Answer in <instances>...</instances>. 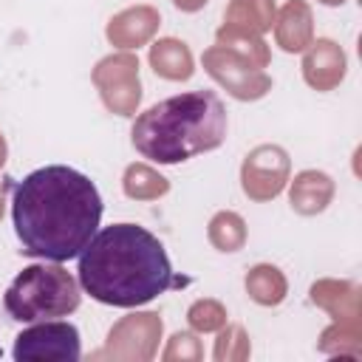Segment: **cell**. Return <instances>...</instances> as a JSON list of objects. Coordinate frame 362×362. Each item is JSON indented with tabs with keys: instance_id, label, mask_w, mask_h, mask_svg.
<instances>
[{
	"instance_id": "cell-1",
	"label": "cell",
	"mask_w": 362,
	"mask_h": 362,
	"mask_svg": "<svg viewBox=\"0 0 362 362\" xmlns=\"http://www.w3.org/2000/svg\"><path fill=\"white\" fill-rule=\"evenodd\" d=\"M11 221L23 255L62 263L76 257L96 235L102 195L96 184L74 167H40L14 187Z\"/></svg>"
},
{
	"instance_id": "cell-2",
	"label": "cell",
	"mask_w": 362,
	"mask_h": 362,
	"mask_svg": "<svg viewBox=\"0 0 362 362\" xmlns=\"http://www.w3.org/2000/svg\"><path fill=\"white\" fill-rule=\"evenodd\" d=\"M79 257V286L99 303L136 308L187 277H175L161 240L136 223H110L99 229Z\"/></svg>"
},
{
	"instance_id": "cell-3",
	"label": "cell",
	"mask_w": 362,
	"mask_h": 362,
	"mask_svg": "<svg viewBox=\"0 0 362 362\" xmlns=\"http://www.w3.org/2000/svg\"><path fill=\"white\" fill-rule=\"evenodd\" d=\"M133 147L156 164H181L226 139V107L212 90H187L136 116Z\"/></svg>"
},
{
	"instance_id": "cell-4",
	"label": "cell",
	"mask_w": 362,
	"mask_h": 362,
	"mask_svg": "<svg viewBox=\"0 0 362 362\" xmlns=\"http://www.w3.org/2000/svg\"><path fill=\"white\" fill-rule=\"evenodd\" d=\"M79 283L59 263H31L6 288V311L17 322H42L68 317L79 308Z\"/></svg>"
},
{
	"instance_id": "cell-5",
	"label": "cell",
	"mask_w": 362,
	"mask_h": 362,
	"mask_svg": "<svg viewBox=\"0 0 362 362\" xmlns=\"http://www.w3.org/2000/svg\"><path fill=\"white\" fill-rule=\"evenodd\" d=\"M11 354L17 362H76L82 356L79 331L62 320H42L17 334Z\"/></svg>"
},
{
	"instance_id": "cell-6",
	"label": "cell",
	"mask_w": 362,
	"mask_h": 362,
	"mask_svg": "<svg viewBox=\"0 0 362 362\" xmlns=\"http://www.w3.org/2000/svg\"><path fill=\"white\" fill-rule=\"evenodd\" d=\"M204 68L235 99H260L272 88V79L257 65H252L246 57H240L238 51H232L226 45L206 48L204 51Z\"/></svg>"
},
{
	"instance_id": "cell-7",
	"label": "cell",
	"mask_w": 362,
	"mask_h": 362,
	"mask_svg": "<svg viewBox=\"0 0 362 362\" xmlns=\"http://www.w3.org/2000/svg\"><path fill=\"white\" fill-rule=\"evenodd\" d=\"M93 82L107 105L119 116H133L141 99L139 85V59L133 54H113L93 68Z\"/></svg>"
},
{
	"instance_id": "cell-8",
	"label": "cell",
	"mask_w": 362,
	"mask_h": 362,
	"mask_svg": "<svg viewBox=\"0 0 362 362\" xmlns=\"http://www.w3.org/2000/svg\"><path fill=\"white\" fill-rule=\"evenodd\" d=\"M161 337V320L158 314H130L124 317L107 337L105 351L96 356H113V359H150L156 354V342Z\"/></svg>"
},
{
	"instance_id": "cell-9",
	"label": "cell",
	"mask_w": 362,
	"mask_h": 362,
	"mask_svg": "<svg viewBox=\"0 0 362 362\" xmlns=\"http://www.w3.org/2000/svg\"><path fill=\"white\" fill-rule=\"evenodd\" d=\"M286 175H288V158L280 147H272V144H263L257 150H252L243 161V192L255 201H269L274 198L283 184H286Z\"/></svg>"
},
{
	"instance_id": "cell-10",
	"label": "cell",
	"mask_w": 362,
	"mask_h": 362,
	"mask_svg": "<svg viewBox=\"0 0 362 362\" xmlns=\"http://www.w3.org/2000/svg\"><path fill=\"white\" fill-rule=\"evenodd\" d=\"M156 28H158V11L150 6H136L110 20L107 40L122 48H139L141 42H147L153 37Z\"/></svg>"
},
{
	"instance_id": "cell-11",
	"label": "cell",
	"mask_w": 362,
	"mask_h": 362,
	"mask_svg": "<svg viewBox=\"0 0 362 362\" xmlns=\"http://www.w3.org/2000/svg\"><path fill=\"white\" fill-rule=\"evenodd\" d=\"M303 71H305L308 85H314L317 90H328V88H334L342 79L345 57H342V51L331 40H317L314 48L305 54Z\"/></svg>"
},
{
	"instance_id": "cell-12",
	"label": "cell",
	"mask_w": 362,
	"mask_h": 362,
	"mask_svg": "<svg viewBox=\"0 0 362 362\" xmlns=\"http://www.w3.org/2000/svg\"><path fill=\"white\" fill-rule=\"evenodd\" d=\"M274 34H277V42L286 51H303L311 40V11H308V6L303 0H291L280 11Z\"/></svg>"
},
{
	"instance_id": "cell-13",
	"label": "cell",
	"mask_w": 362,
	"mask_h": 362,
	"mask_svg": "<svg viewBox=\"0 0 362 362\" xmlns=\"http://www.w3.org/2000/svg\"><path fill=\"white\" fill-rule=\"evenodd\" d=\"M150 65L164 79H189L192 76V54L184 42L167 37L150 48Z\"/></svg>"
},
{
	"instance_id": "cell-14",
	"label": "cell",
	"mask_w": 362,
	"mask_h": 362,
	"mask_svg": "<svg viewBox=\"0 0 362 362\" xmlns=\"http://www.w3.org/2000/svg\"><path fill=\"white\" fill-rule=\"evenodd\" d=\"M274 20V3L272 0H232L226 8V25L232 31L243 34H260L272 28Z\"/></svg>"
},
{
	"instance_id": "cell-15",
	"label": "cell",
	"mask_w": 362,
	"mask_h": 362,
	"mask_svg": "<svg viewBox=\"0 0 362 362\" xmlns=\"http://www.w3.org/2000/svg\"><path fill=\"white\" fill-rule=\"evenodd\" d=\"M331 198V178L322 173H300L291 184V206L297 212H320Z\"/></svg>"
},
{
	"instance_id": "cell-16",
	"label": "cell",
	"mask_w": 362,
	"mask_h": 362,
	"mask_svg": "<svg viewBox=\"0 0 362 362\" xmlns=\"http://www.w3.org/2000/svg\"><path fill=\"white\" fill-rule=\"evenodd\" d=\"M246 291L260 305H277L286 297V280L274 266H255L246 274Z\"/></svg>"
},
{
	"instance_id": "cell-17",
	"label": "cell",
	"mask_w": 362,
	"mask_h": 362,
	"mask_svg": "<svg viewBox=\"0 0 362 362\" xmlns=\"http://www.w3.org/2000/svg\"><path fill=\"white\" fill-rule=\"evenodd\" d=\"M218 45H226V48L238 51L240 57H246L257 68H266L269 65V48H266V42L257 34H243V31L221 28L218 31Z\"/></svg>"
},
{
	"instance_id": "cell-18",
	"label": "cell",
	"mask_w": 362,
	"mask_h": 362,
	"mask_svg": "<svg viewBox=\"0 0 362 362\" xmlns=\"http://www.w3.org/2000/svg\"><path fill=\"white\" fill-rule=\"evenodd\" d=\"M209 240L221 249V252H235L243 246L246 240V229H243V221L240 215L235 212H218L209 223Z\"/></svg>"
},
{
	"instance_id": "cell-19",
	"label": "cell",
	"mask_w": 362,
	"mask_h": 362,
	"mask_svg": "<svg viewBox=\"0 0 362 362\" xmlns=\"http://www.w3.org/2000/svg\"><path fill=\"white\" fill-rule=\"evenodd\" d=\"M124 192L130 198H158L167 192V178L144 164H133L124 173Z\"/></svg>"
},
{
	"instance_id": "cell-20",
	"label": "cell",
	"mask_w": 362,
	"mask_h": 362,
	"mask_svg": "<svg viewBox=\"0 0 362 362\" xmlns=\"http://www.w3.org/2000/svg\"><path fill=\"white\" fill-rule=\"evenodd\" d=\"M189 322L198 331H215V328H221L226 322V311L215 300H198L189 308Z\"/></svg>"
},
{
	"instance_id": "cell-21",
	"label": "cell",
	"mask_w": 362,
	"mask_h": 362,
	"mask_svg": "<svg viewBox=\"0 0 362 362\" xmlns=\"http://www.w3.org/2000/svg\"><path fill=\"white\" fill-rule=\"evenodd\" d=\"M175 356H189V359H198L201 356V345L192 334H175L170 339V348L164 351V359H175Z\"/></svg>"
},
{
	"instance_id": "cell-22",
	"label": "cell",
	"mask_w": 362,
	"mask_h": 362,
	"mask_svg": "<svg viewBox=\"0 0 362 362\" xmlns=\"http://www.w3.org/2000/svg\"><path fill=\"white\" fill-rule=\"evenodd\" d=\"M173 3H175L181 11H198V8H201L206 0H173Z\"/></svg>"
},
{
	"instance_id": "cell-23",
	"label": "cell",
	"mask_w": 362,
	"mask_h": 362,
	"mask_svg": "<svg viewBox=\"0 0 362 362\" xmlns=\"http://www.w3.org/2000/svg\"><path fill=\"white\" fill-rule=\"evenodd\" d=\"M3 204H6V184H0V218H3Z\"/></svg>"
},
{
	"instance_id": "cell-24",
	"label": "cell",
	"mask_w": 362,
	"mask_h": 362,
	"mask_svg": "<svg viewBox=\"0 0 362 362\" xmlns=\"http://www.w3.org/2000/svg\"><path fill=\"white\" fill-rule=\"evenodd\" d=\"M3 161H6V139L0 136V167H3Z\"/></svg>"
},
{
	"instance_id": "cell-25",
	"label": "cell",
	"mask_w": 362,
	"mask_h": 362,
	"mask_svg": "<svg viewBox=\"0 0 362 362\" xmlns=\"http://www.w3.org/2000/svg\"><path fill=\"white\" fill-rule=\"evenodd\" d=\"M322 3H328V6H337V3H342V0H322Z\"/></svg>"
}]
</instances>
